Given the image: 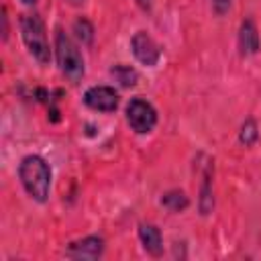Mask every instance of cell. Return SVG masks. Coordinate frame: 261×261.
I'll use <instances>...</instances> for the list:
<instances>
[{
	"label": "cell",
	"instance_id": "2e32d148",
	"mask_svg": "<svg viewBox=\"0 0 261 261\" xmlns=\"http://www.w3.org/2000/svg\"><path fill=\"white\" fill-rule=\"evenodd\" d=\"M67 2H69V4H73V6H77V4H82L84 0H67Z\"/></svg>",
	"mask_w": 261,
	"mask_h": 261
},
{
	"label": "cell",
	"instance_id": "8992f818",
	"mask_svg": "<svg viewBox=\"0 0 261 261\" xmlns=\"http://www.w3.org/2000/svg\"><path fill=\"white\" fill-rule=\"evenodd\" d=\"M84 102L98 112H112L118 106V92L110 86H92L84 94Z\"/></svg>",
	"mask_w": 261,
	"mask_h": 261
},
{
	"label": "cell",
	"instance_id": "5bb4252c",
	"mask_svg": "<svg viewBox=\"0 0 261 261\" xmlns=\"http://www.w3.org/2000/svg\"><path fill=\"white\" fill-rule=\"evenodd\" d=\"M210 171H206L204 175V184H202V198H200V212L208 214L214 206V198H212V190H210Z\"/></svg>",
	"mask_w": 261,
	"mask_h": 261
},
{
	"label": "cell",
	"instance_id": "5b68a950",
	"mask_svg": "<svg viewBox=\"0 0 261 261\" xmlns=\"http://www.w3.org/2000/svg\"><path fill=\"white\" fill-rule=\"evenodd\" d=\"M130 49H133V55H135L143 65H147V67H153V65L159 61V57H161L159 45H157L155 39H153L149 33H145V31H139V33L133 35V39H130Z\"/></svg>",
	"mask_w": 261,
	"mask_h": 261
},
{
	"label": "cell",
	"instance_id": "52a82bcc",
	"mask_svg": "<svg viewBox=\"0 0 261 261\" xmlns=\"http://www.w3.org/2000/svg\"><path fill=\"white\" fill-rule=\"evenodd\" d=\"M104 251V241L100 237H86L67 247L65 255L71 259H98Z\"/></svg>",
	"mask_w": 261,
	"mask_h": 261
},
{
	"label": "cell",
	"instance_id": "4fadbf2b",
	"mask_svg": "<svg viewBox=\"0 0 261 261\" xmlns=\"http://www.w3.org/2000/svg\"><path fill=\"white\" fill-rule=\"evenodd\" d=\"M259 137V126L253 118H247L241 126V133H239V141L245 145V147H251Z\"/></svg>",
	"mask_w": 261,
	"mask_h": 261
},
{
	"label": "cell",
	"instance_id": "7a4b0ae2",
	"mask_svg": "<svg viewBox=\"0 0 261 261\" xmlns=\"http://www.w3.org/2000/svg\"><path fill=\"white\" fill-rule=\"evenodd\" d=\"M55 55H57L61 73L71 84H77L84 77V57L80 47L73 43V39L63 31H57L55 35Z\"/></svg>",
	"mask_w": 261,
	"mask_h": 261
},
{
	"label": "cell",
	"instance_id": "7c38bea8",
	"mask_svg": "<svg viewBox=\"0 0 261 261\" xmlns=\"http://www.w3.org/2000/svg\"><path fill=\"white\" fill-rule=\"evenodd\" d=\"M73 35H75V39L82 45H90L94 41V27H92V22L86 20V18H77L73 22Z\"/></svg>",
	"mask_w": 261,
	"mask_h": 261
},
{
	"label": "cell",
	"instance_id": "30bf717a",
	"mask_svg": "<svg viewBox=\"0 0 261 261\" xmlns=\"http://www.w3.org/2000/svg\"><path fill=\"white\" fill-rule=\"evenodd\" d=\"M110 75L122 86V88H133L139 80V73L137 69H133L130 65H124V63H118L114 67H110Z\"/></svg>",
	"mask_w": 261,
	"mask_h": 261
},
{
	"label": "cell",
	"instance_id": "9a60e30c",
	"mask_svg": "<svg viewBox=\"0 0 261 261\" xmlns=\"http://www.w3.org/2000/svg\"><path fill=\"white\" fill-rule=\"evenodd\" d=\"M212 8H214V12L216 14H224L228 8H230V0H212Z\"/></svg>",
	"mask_w": 261,
	"mask_h": 261
},
{
	"label": "cell",
	"instance_id": "6da1fadb",
	"mask_svg": "<svg viewBox=\"0 0 261 261\" xmlns=\"http://www.w3.org/2000/svg\"><path fill=\"white\" fill-rule=\"evenodd\" d=\"M18 177L27 190V194L37 200L45 202L51 188V167L49 163L39 155H27L22 157L18 165Z\"/></svg>",
	"mask_w": 261,
	"mask_h": 261
},
{
	"label": "cell",
	"instance_id": "277c9868",
	"mask_svg": "<svg viewBox=\"0 0 261 261\" xmlns=\"http://www.w3.org/2000/svg\"><path fill=\"white\" fill-rule=\"evenodd\" d=\"M126 122L139 135L151 133L157 124V110L153 108L151 102H147L143 98H133L126 104Z\"/></svg>",
	"mask_w": 261,
	"mask_h": 261
},
{
	"label": "cell",
	"instance_id": "9c48e42d",
	"mask_svg": "<svg viewBox=\"0 0 261 261\" xmlns=\"http://www.w3.org/2000/svg\"><path fill=\"white\" fill-rule=\"evenodd\" d=\"M139 239L145 247V251L153 257H159L161 251H163V239H161V232L155 224H149V222H141L139 224Z\"/></svg>",
	"mask_w": 261,
	"mask_h": 261
},
{
	"label": "cell",
	"instance_id": "e0dca14e",
	"mask_svg": "<svg viewBox=\"0 0 261 261\" xmlns=\"http://www.w3.org/2000/svg\"><path fill=\"white\" fill-rule=\"evenodd\" d=\"M22 2H24V4H35L37 0H22Z\"/></svg>",
	"mask_w": 261,
	"mask_h": 261
},
{
	"label": "cell",
	"instance_id": "ba28073f",
	"mask_svg": "<svg viewBox=\"0 0 261 261\" xmlns=\"http://www.w3.org/2000/svg\"><path fill=\"white\" fill-rule=\"evenodd\" d=\"M239 49L243 55H255L259 51V31L251 18L241 22L239 29Z\"/></svg>",
	"mask_w": 261,
	"mask_h": 261
},
{
	"label": "cell",
	"instance_id": "3957f363",
	"mask_svg": "<svg viewBox=\"0 0 261 261\" xmlns=\"http://www.w3.org/2000/svg\"><path fill=\"white\" fill-rule=\"evenodd\" d=\"M20 33H22V41H24L29 53L41 65H47L49 59H51V49H49V41H47L43 20L37 14H24L20 18Z\"/></svg>",
	"mask_w": 261,
	"mask_h": 261
},
{
	"label": "cell",
	"instance_id": "8fae6325",
	"mask_svg": "<svg viewBox=\"0 0 261 261\" xmlns=\"http://www.w3.org/2000/svg\"><path fill=\"white\" fill-rule=\"evenodd\" d=\"M161 204H163L167 210H171V212H179V210H186L190 202H188V196H186L184 192L171 190V192H167V194L161 198Z\"/></svg>",
	"mask_w": 261,
	"mask_h": 261
}]
</instances>
